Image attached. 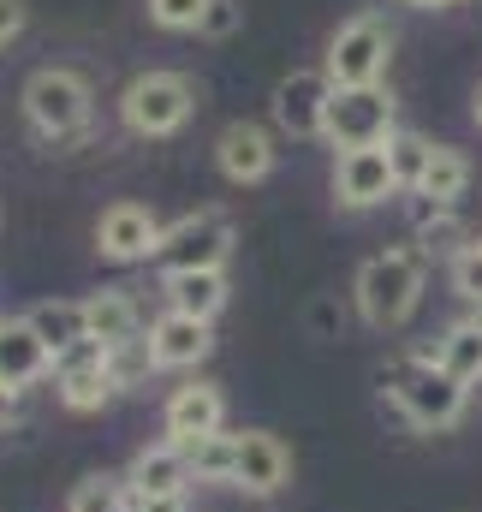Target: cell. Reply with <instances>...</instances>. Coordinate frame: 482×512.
Masks as SVG:
<instances>
[{"instance_id": "6da1fadb", "label": "cell", "mask_w": 482, "mask_h": 512, "mask_svg": "<svg viewBox=\"0 0 482 512\" xmlns=\"http://www.w3.org/2000/svg\"><path fill=\"white\" fill-rule=\"evenodd\" d=\"M423 280H429V256L423 245H393V251H375L369 262L358 268V316L369 328H405L423 304Z\"/></svg>"}, {"instance_id": "7a4b0ae2", "label": "cell", "mask_w": 482, "mask_h": 512, "mask_svg": "<svg viewBox=\"0 0 482 512\" xmlns=\"http://www.w3.org/2000/svg\"><path fill=\"white\" fill-rule=\"evenodd\" d=\"M381 387L393 393L399 417H405L417 435H441V429H453V423L465 417V399H471V387L453 382L435 358H399L393 370H381Z\"/></svg>"}, {"instance_id": "3957f363", "label": "cell", "mask_w": 482, "mask_h": 512, "mask_svg": "<svg viewBox=\"0 0 482 512\" xmlns=\"http://www.w3.org/2000/svg\"><path fill=\"white\" fill-rule=\"evenodd\" d=\"M24 120L42 143H78L90 131V84L72 66H42L24 78Z\"/></svg>"}, {"instance_id": "277c9868", "label": "cell", "mask_w": 482, "mask_h": 512, "mask_svg": "<svg viewBox=\"0 0 482 512\" xmlns=\"http://www.w3.org/2000/svg\"><path fill=\"white\" fill-rule=\"evenodd\" d=\"M197 114V84L185 72H137L120 96V120L131 137H173Z\"/></svg>"}, {"instance_id": "5b68a950", "label": "cell", "mask_w": 482, "mask_h": 512, "mask_svg": "<svg viewBox=\"0 0 482 512\" xmlns=\"http://www.w3.org/2000/svg\"><path fill=\"white\" fill-rule=\"evenodd\" d=\"M227 256H233V221L221 209H191L173 227H161L149 262L167 280V274H191V268H227Z\"/></svg>"}, {"instance_id": "8992f818", "label": "cell", "mask_w": 482, "mask_h": 512, "mask_svg": "<svg viewBox=\"0 0 482 512\" xmlns=\"http://www.w3.org/2000/svg\"><path fill=\"white\" fill-rule=\"evenodd\" d=\"M387 60H393V30H387V18H381V12H358V18H346V24L334 30L322 72H328L334 90H363V84H381Z\"/></svg>"}, {"instance_id": "52a82bcc", "label": "cell", "mask_w": 482, "mask_h": 512, "mask_svg": "<svg viewBox=\"0 0 482 512\" xmlns=\"http://www.w3.org/2000/svg\"><path fill=\"white\" fill-rule=\"evenodd\" d=\"M393 96L381 90V84H363V90H334V102H328V126L322 137L334 143V149H375V143H387L393 137Z\"/></svg>"}, {"instance_id": "ba28073f", "label": "cell", "mask_w": 482, "mask_h": 512, "mask_svg": "<svg viewBox=\"0 0 482 512\" xmlns=\"http://www.w3.org/2000/svg\"><path fill=\"white\" fill-rule=\"evenodd\" d=\"M328 102H334L328 72L298 66V72H286V78L274 84L268 114H274V126L286 131V137H322V126H328Z\"/></svg>"}, {"instance_id": "9c48e42d", "label": "cell", "mask_w": 482, "mask_h": 512, "mask_svg": "<svg viewBox=\"0 0 482 512\" xmlns=\"http://www.w3.org/2000/svg\"><path fill=\"white\" fill-rule=\"evenodd\" d=\"M54 393H60L66 411H102V405L120 393L114 370H108V346L84 340V346H72L66 358H54Z\"/></svg>"}, {"instance_id": "30bf717a", "label": "cell", "mask_w": 482, "mask_h": 512, "mask_svg": "<svg viewBox=\"0 0 482 512\" xmlns=\"http://www.w3.org/2000/svg\"><path fill=\"white\" fill-rule=\"evenodd\" d=\"M227 429V393L215 382H185L173 387V399L161 405V435L173 447H191L203 435H221Z\"/></svg>"}, {"instance_id": "8fae6325", "label": "cell", "mask_w": 482, "mask_h": 512, "mask_svg": "<svg viewBox=\"0 0 482 512\" xmlns=\"http://www.w3.org/2000/svg\"><path fill=\"white\" fill-rule=\"evenodd\" d=\"M393 191H399V179H393L387 143H375V149H340V161H334V197H340V209H381Z\"/></svg>"}, {"instance_id": "7c38bea8", "label": "cell", "mask_w": 482, "mask_h": 512, "mask_svg": "<svg viewBox=\"0 0 482 512\" xmlns=\"http://www.w3.org/2000/svg\"><path fill=\"white\" fill-rule=\"evenodd\" d=\"M143 340H149L155 370H197V364L215 352V322H197V316H185V310H161V316L143 328Z\"/></svg>"}, {"instance_id": "4fadbf2b", "label": "cell", "mask_w": 482, "mask_h": 512, "mask_svg": "<svg viewBox=\"0 0 482 512\" xmlns=\"http://www.w3.org/2000/svg\"><path fill=\"white\" fill-rule=\"evenodd\" d=\"M286 483H292V453H286V441L268 435V429H244L239 435V465H233V489L268 501V495H280Z\"/></svg>"}, {"instance_id": "5bb4252c", "label": "cell", "mask_w": 482, "mask_h": 512, "mask_svg": "<svg viewBox=\"0 0 482 512\" xmlns=\"http://www.w3.org/2000/svg\"><path fill=\"white\" fill-rule=\"evenodd\" d=\"M155 239H161V221L143 203H114L96 221V251L108 256V262H149Z\"/></svg>"}, {"instance_id": "9a60e30c", "label": "cell", "mask_w": 482, "mask_h": 512, "mask_svg": "<svg viewBox=\"0 0 482 512\" xmlns=\"http://www.w3.org/2000/svg\"><path fill=\"white\" fill-rule=\"evenodd\" d=\"M215 167H221L233 185L268 179V173H274V137L262 126H250V120H233V126L221 131V143H215Z\"/></svg>"}, {"instance_id": "2e32d148", "label": "cell", "mask_w": 482, "mask_h": 512, "mask_svg": "<svg viewBox=\"0 0 482 512\" xmlns=\"http://www.w3.org/2000/svg\"><path fill=\"white\" fill-rule=\"evenodd\" d=\"M54 376V352L36 340V328L18 316V322H0V382L12 393H24L30 382Z\"/></svg>"}, {"instance_id": "e0dca14e", "label": "cell", "mask_w": 482, "mask_h": 512, "mask_svg": "<svg viewBox=\"0 0 482 512\" xmlns=\"http://www.w3.org/2000/svg\"><path fill=\"white\" fill-rule=\"evenodd\" d=\"M125 483H131V495H185V489H191L185 447H173V441L137 447V459L125 465Z\"/></svg>"}, {"instance_id": "ac0fdd59", "label": "cell", "mask_w": 482, "mask_h": 512, "mask_svg": "<svg viewBox=\"0 0 482 512\" xmlns=\"http://www.w3.org/2000/svg\"><path fill=\"white\" fill-rule=\"evenodd\" d=\"M233 286H227V268H191V274H167V310H185L197 322H215L227 310Z\"/></svg>"}, {"instance_id": "d6986e66", "label": "cell", "mask_w": 482, "mask_h": 512, "mask_svg": "<svg viewBox=\"0 0 482 512\" xmlns=\"http://www.w3.org/2000/svg\"><path fill=\"white\" fill-rule=\"evenodd\" d=\"M24 322L36 328V340H42L54 358H66L72 346H84V340H90V316H84V298H48V304H36Z\"/></svg>"}, {"instance_id": "ffe728a7", "label": "cell", "mask_w": 482, "mask_h": 512, "mask_svg": "<svg viewBox=\"0 0 482 512\" xmlns=\"http://www.w3.org/2000/svg\"><path fill=\"white\" fill-rule=\"evenodd\" d=\"M84 316H90V340L108 346V352L125 346V340H143V316H137V304L120 286H102L96 298H84Z\"/></svg>"}, {"instance_id": "44dd1931", "label": "cell", "mask_w": 482, "mask_h": 512, "mask_svg": "<svg viewBox=\"0 0 482 512\" xmlns=\"http://www.w3.org/2000/svg\"><path fill=\"white\" fill-rule=\"evenodd\" d=\"M465 185H471V161H465V149L435 143V149H429V167H423V179H417V197L453 209V203L465 197Z\"/></svg>"}, {"instance_id": "7402d4cb", "label": "cell", "mask_w": 482, "mask_h": 512, "mask_svg": "<svg viewBox=\"0 0 482 512\" xmlns=\"http://www.w3.org/2000/svg\"><path fill=\"white\" fill-rule=\"evenodd\" d=\"M435 364H441L453 382H465V387L482 382V316H465V322H453V328L441 334Z\"/></svg>"}, {"instance_id": "603a6c76", "label": "cell", "mask_w": 482, "mask_h": 512, "mask_svg": "<svg viewBox=\"0 0 482 512\" xmlns=\"http://www.w3.org/2000/svg\"><path fill=\"white\" fill-rule=\"evenodd\" d=\"M185 465H191V483H227L233 489V465H239V435H203L185 447Z\"/></svg>"}, {"instance_id": "cb8c5ba5", "label": "cell", "mask_w": 482, "mask_h": 512, "mask_svg": "<svg viewBox=\"0 0 482 512\" xmlns=\"http://www.w3.org/2000/svg\"><path fill=\"white\" fill-rule=\"evenodd\" d=\"M66 512H131V483L125 477H84L78 489H72V501Z\"/></svg>"}, {"instance_id": "d4e9b609", "label": "cell", "mask_w": 482, "mask_h": 512, "mask_svg": "<svg viewBox=\"0 0 482 512\" xmlns=\"http://www.w3.org/2000/svg\"><path fill=\"white\" fill-rule=\"evenodd\" d=\"M429 137H417V131H393L387 137V161H393V179H399V191H417V179H423V167H429Z\"/></svg>"}, {"instance_id": "484cf974", "label": "cell", "mask_w": 482, "mask_h": 512, "mask_svg": "<svg viewBox=\"0 0 482 512\" xmlns=\"http://www.w3.org/2000/svg\"><path fill=\"white\" fill-rule=\"evenodd\" d=\"M108 370H114V382L125 387H143L149 376H155V358H149V340H125V346H114L108 352Z\"/></svg>"}, {"instance_id": "4316f807", "label": "cell", "mask_w": 482, "mask_h": 512, "mask_svg": "<svg viewBox=\"0 0 482 512\" xmlns=\"http://www.w3.org/2000/svg\"><path fill=\"white\" fill-rule=\"evenodd\" d=\"M215 0H149V18L161 24V30H203V12H209Z\"/></svg>"}, {"instance_id": "83f0119b", "label": "cell", "mask_w": 482, "mask_h": 512, "mask_svg": "<svg viewBox=\"0 0 482 512\" xmlns=\"http://www.w3.org/2000/svg\"><path fill=\"white\" fill-rule=\"evenodd\" d=\"M453 292H459L465 304H482V245L453 251Z\"/></svg>"}, {"instance_id": "f1b7e54d", "label": "cell", "mask_w": 482, "mask_h": 512, "mask_svg": "<svg viewBox=\"0 0 482 512\" xmlns=\"http://www.w3.org/2000/svg\"><path fill=\"white\" fill-rule=\"evenodd\" d=\"M233 24H239V6H233V0H215V6L203 12V36H233Z\"/></svg>"}, {"instance_id": "f546056e", "label": "cell", "mask_w": 482, "mask_h": 512, "mask_svg": "<svg viewBox=\"0 0 482 512\" xmlns=\"http://www.w3.org/2000/svg\"><path fill=\"white\" fill-rule=\"evenodd\" d=\"M131 512H191V495H131Z\"/></svg>"}, {"instance_id": "4dcf8cb0", "label": "cell", "mask_w": 482, "mask_h": 512, "mask_svg": "<svg viewBox=\"0 0 482 512\" xmlns=\"http://www.w3.org/2000/svg\"><path fill=\"white\" fill-rule=\"evenodd\" d=\"M24 30V0H0V48Z\"/></svg>"}, {"instance_id": "1f68e13d", "label": "cell", "mask_w": 482, "mask_h": 512, "mask_svg": "<svg viewBox=\"0 0 482 512\" xmlns=\"http://www.w3.org/2000/svg\"><path fill=\"white\" fill-rule=\"evenodd\" d=\"M12 423H18V393L0 382V429H12Z\"/></svg>"}, {"instance_id": "d6a6232c", "label": "cell", "mask_w": 482, "mask_h": 512, "mask_svg": "<svg viewBox=\"0 0 482 512\" xmlns=\"http://www.w3.org/2000/svg\"><path fill=\"white\" fill-rule=\"evenodd\" d=\"M411 6H453V0H411Z\"/></svg>"}, {"instance_id": "836d02e7", "label": "cell", "mask_w": 482, "mask_h": 512, "mask_svg": "<svg viewBox=\"0 0 482 512\" xmlns=\"http://www.w3.org/2000/svg\"><path fill=\"white\" fill-rule=\"evenodd\" d=\"M477 126H482V96H477Z\"/></svg>"}, {"instance_id": "e575fe53", "label": "cell", "mask_w": 482, "mask_h": 512, "mask_svg": "<svg viewBox=\"0 0 482 512\" xmlns=\"http://www.w3.org/2000/svg\"><path fill=\"white\" fill-rule=\"evenodd\" d=\"M477 245H482V233H477Z\"/></svg>"}]
</instances>
